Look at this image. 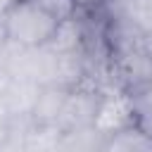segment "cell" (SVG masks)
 <instances>
[{"mask_svg": "<svg viewBox=\"0 0 152 152\" xmlns=\"http://www.w3.org/2000/svg\"><path fill=\"white\" fill-rule=\"evenodd\" d=\"M57 26L59 19L36 0H12L0 21V33L7 43L21 48H45L57 33Z\"/></svg>", "mask_w": 152, "mask_h": 152, "instance_id": "1", "label": "cell"}, {"mask_svg": "<svg viewBox=\"0 0 152 152\" xmlns=\"http://www.w3.org/2000/svg\"><path fill=\"white\" fill-rule=\"evenodd\" d=\"M104 90L95 86H76L69 90V97L64 102V109L57 119L55 131L57 133H69V131H81V128H93L100 114Z\"/></svg>", "mask_w": 152, "mask_h": 152, "instance_id": "2", "label": "cell"}, {"mask_svg": "<svg viewBox=\"0 0 152 152\" xmlns=\"http://www.w3.org/2000/svg\"><path fill=\"white\" fill-rule=\"evenodd\" d=\"M69 90L71 88H64L59 83L40 86L38 93H36V100L31 104V112H28L31 128H36V131L55 128L57 126V119H59V114L64 109V102L69 97Z\"/></svg>", "mask_w": 152, "mask_h": 152, "instance_id": "3", "label": "cell"}, {"mask_svg": "<svg viewBox=\"0 0 152 152\" xmlns=\"http://www.w3.org/2000/svg\"><path fill=\"white\" fill-rule=\"evenodd\" d=\"M126 126H133L131 97L119 93V90H104L95 128L102 135H112V133H116V131H121Z\"/></svg>", "mask_w": 152, "mask_h": 152, "instance_id": "4", "label": "cell"}, {"mask_svg": "<svg viewBox=\"0 0 152 152\" xmlns=\"http://www.w3.org/2000/svg\"><path fill=\"white\" fill-rule=\"evenodd\" d=\"M48 48L55 55H74V52H86V24L76 14L71 19L59 21L57 33L48 43Z\"/></svg>", "mask_w": 152, "mask_h": 152, "instance_id": "5", "label": "cell"}, {"mask_svg": "<svg viewBox=\"0 0 152 152\" xmlns=\"http://www.w3.org/2000/svg\"><path fill=\"white\" fill-rule=\"evenodd\" d=\"M107 135H102L95 126L57 133V152H102Z\"/></svg>", "mask_w": 152, "mask_h": 152, "instance_id": "6", "label": "cell"}, {"mask_svg": "<svg viewBox=\"0 0 152 152\" xmlns=\"http://www.w3.org/2000/svg\"><path fill=\"white\" fill-rule=\"evenodd\" d=\"M102 152H152V135L142 133L138 126H126L107 135Z\"/></svg>", "mask_w": 152, "mask_h": 152, "instance_id": "7", "label": "cell"}, {"mask_svg": "<svg viewBox=\"0 0 152 152\" xmlns=\"http://www.w3.org/2000/svg\"><path fill=\"white\" fill-rule=\"evenodd\" d=\"M131 114H133V126L152 135V86L140 90L138 95H131Z\"/></svg>", "mask_w": 152, "mask_h": 152, "instance_id": "8", "label": "cell"}, {"mask_svg": "<svg viewBox=\"0 0 152 152\" xmlns=\"http://www.w3.org/2000/svg\"><path fill=\"white\" fill-rule=\"evenodd\" d=\"M142 48H145V52H147V55H150V59H152V31L142 36Z\"/></svg>", "mask_w": 152, "mask_h": 152, "instance_id": "9", "label": "cell"}, {"mask_svg": "<svg viewBox=\"0 0 152 152\" xmlns=\"http://www.w3.org/2000/svg\"><path fill=\"white\" fill-rule=\"evenodd\" d=\"M10 5H12V0H0V21H2V17H5V12H7Z\"/></svg>", "mask_w": 152, "mask_h": 152, "instance_id": "10", "label": "cell"}]
</instances>
